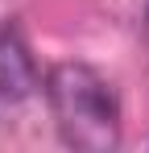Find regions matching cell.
Returning <instances> with one entry per match:
<instances>
[{
	"label": "cell",
	"mask_w": 149,
	"mask_h": 153,
	"mask_svg": "<svg viewBox=\"0 0 149 153\" xmlns=\"http://www.w3.org/2000/svg\"><path fill=\"white\" fill-rule=\"evenodd\" d=\"M46 100L71 149L108 153L120 145V100L95 66L58 62L46 75Z\"/></svg>",
	"instance_id": "cell-1"
},
{
	"label": "cell",
	"mask_w": 149,
	"mask_h": 153,
	"mask_svg": "<svg viewBox=\"0 0 149 153\" xmlns=\"http://www.w3.org/2000/svg\"><path fill=\"white\" fill-rule=\"evenodd\" d=\"M37 62L25 46V37L13 25L0 21V100L8 103H21L37 91Z\"/></svg>",
	"instance_id": "cell-2"
},
{
	"label": "cell",
	"mask_w": 149,
	"mask_h": 153,
	"mask_svg": "<svg viewBox=\"0 0 149 153\" xmlns=\"http://www.w3.org/2000/svg\"><path fill=\"white\" fill-rule=\"evenodd\" d=\"M145 33H149V4H145Z\"/></svg>",
	"instance_id": "cell-3"
}]
</instances>
